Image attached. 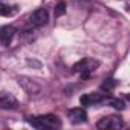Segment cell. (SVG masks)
<instances>
[{
	"label": "cell",
	"instance_id": "1",
	"mask_svg": "<svg viewBox=\"0 0 130 130\" xmlns=\"http://www.w3.org/2000/svg\"><path fill=\"white\" fill-rule=\"evenodd\" d=\"M28 122L34 128H38V130H43V128H58V127H61V121L58 119V116H55L52 113L34 116V118L31 116V118H28Z\"/></svg>",
	"mask_w": 130,
	"mask_h": 130
},
{
	"label": "cell",
	"instance_id": "2",
	"mask_svg": "<svg viewBox=\"0 0 130 130\" xmlns=\"http://www.w3.org/2000/svg\"><path fill=\"white\" fill-rule=\"evenodd\" d=\"M98 66H100V61L98 60H93V58H83V60H80L78 63H75L74 64V71L77 72V74H81V77H89V74L90 72H93L95 69H98Z\"/></svg>",
	"mask_w": 130,
	"mask_h": 130
},
{
	"label": "cell",
	"instance_id": "3",
	"mask_svg": "<svg viewBox=\"0 0 130 130\" xmlns=\"http://www.w3.org/2000/svg\"><path fill=\"white\" fill-rule=\"evenodd\" d=\"M100 130H119L124 127V122L119 116H104L96 122Z\"/></svg>",
	"mask_w": 130,
	"mask_h": 130
},
{
	"label": "cell",
	"instance_id": "4",
	"mask_svg": "<svg viewBox=\"0 0 130 130\" xmlns=\"http://www.w3.org/2000/svg\"><path fill=\"white\" fill-rule=\"evenodd\" d=\"M19 84L22 86V89H23L28 95H37V93L41 90V87H40L32 78H28V77H20V78H19Z\"/></svg>",
	"mask_w": 130,
	"mask_h": 130
},
{
	"label": "cell",
	"instance_id": "5",
	"mask_svg": "<svg viewBox=\"0 0 130 130\" xmlns=\"http://www.w3.org/2000/svg\"><path fill=\"white\" fill-rule=\"evenodd\" d=\"M47 20H49V12L46 8H38L31 15V23L35 26H43L47 23Z\"/></svg>",
	"mask_w": 130,
	"mask_h": 130
},
{
	"label": "cell",
	"instance_id": "6",
	"mask_svg": "<svg viewBox=\"0 0 130 130\" xmlns=\"http://www.w3.org/2000/svg\"><path fill=\"white\" fill-rule=\"evenodd\" d=\"M68 116H69V121L72 124H84L87 121V113L84 109H71L68 112Z\"/></svg>",
	"mask_w": 130,
	"mask_h": 130
},
{
	"label": "cell",
	"instance_id": "7",
	"mask_svg": "<svg viewBox=\"0 0 130 130\" xmlns=\"http://www.w3.org/2000/svg\"><path fill=\"white\" fill-rule=\"evenodd\" d=\"M103 101H104L103 93H86L80 98L81 106H96V104H103Z\"/></svg>",
	"mask_w": 130,
	"mask_h": 130
},
{
	"label": "cell",
	"instance_id": "8",
	"mask_svg": "<svg viewBox=\"0 0 130 130\" xmlns=\"http://www.w3.org/2000/svg\"><path fill=\"white\" fill-rule=\"evenodd\" d=\"M17 106V100L9 92H0V109L11 110Z\"/></svg>",
	"mask_w": 130,
	"mask_h": 130
},
{
	"label": "cell",
	"instance_id": "9",
	"mask_svg": "<svg viewBox=\"0 0 130 130\" xmlns=\"http://www.w3.org/2000/svg\"><path fill=\"white\" fill-rule=\"evenodd\" d=\"M15 35V28L14 26H3V28H0V40H2V44L8 46L12 38Z\"/></svg>",
	"mask_w": 130,
	"mask_h": 130
},
{
	"label": "cell",
	"instance_id": "10",
	"mask_svg": "<svg viewBox=\"0 0 130 130\" xmlns=\"http://www.w3.org/2000/svg\"><path fill=\"white\" fill-rule=\"evenodd\" d=\"M103 103L112 106V107L116 109V110H124V109H125V103H124L122 100H119V98H109V96H104V101H103Z\"/></svg>",
	"mask_w": 130,
	"mask_h": 130
},
{
	"label": "cell",
	"instance_id": "11",
	"mask_svg": "<svg viewBox=\"0 0 130 130\" xmlns=\"http://www.w3.org/2000/svg\"><path fill=\"white\" fill-rule=\"evenodd\" d=\"M116 84H118V81H116V80L109 78V80H106V81L101 84V89H103V90H106V92H112V90L116 87Z\"/></svg>",
	"mask_w": 130,
	"mask_h": 130
},
{
	"label": "cell",
	"instance_id": "12",
	"mask_svg": "<svg viewBox=\"0 0 130 130\" xmlns=\"http://www.w3.org/2000/svg\"><path fill=\"white\" fill-rule=\"evenodd\" d=\"M64 12H66V3H64V2H58V3H57V8H55V15L60 17V15H63Z\"/></svg>",
	"mask_w": 130,
	"mask_h": 130
},
{
	"label": "cell",
	"instance_id": "13",
	"mask_svg": "<svg viewBox=\"0 0 130 130\" xmlns=\"http://www.w3.org/2000/svg\"><path fill=\"white\" fill-rule=\"evenodd\" d=\"M0 15H12V9H9V6L3 5V3H0Z\"/></svg>",
	"mask_w": 130,
	"mask_h": 130
}]
</instances>
